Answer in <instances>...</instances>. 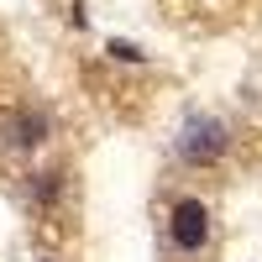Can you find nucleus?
<instances>
[{"instance_id":"1","label":"nucleus","mask_w":262,"mask_h":262,"mask_svg":"<svg viewBox=\"0 0 262 262\" xmlns=\"http://www.w3.org/2000/svg\"><path fill=\"white\" fill-rule=\"evenodd\" d=\"M226 147H231V131H226V121H215V116H194V121H184V131H179V158L194 163V168L221 163Z\"/></svg>"},{"instance_id":"2","label":"nucleus","mask_w":262,"mask_h":262,"mask_svg":"<svg viewBox=\"0 0 262 262\" xmlns=\"http://www.w3.org/2000/svg\"><path fill=\"white\" fill-rule=\"evenodd\" d=\"M168 236L179 252H200L210 242V210L200 200H179L173 205V221H168Z\"/></svg>"},{"instance_id":"3","label":"nucleus","mask_w":262,"mask_h":262,"mask_svg":"<svg viewBox=\"0 0 262 262\" xmlns=\"http://www.w3.org/2000/svg\"><path fill=\"white\" fill-rule=\"evenodd\" d=\"M6 137H11V147H42L48 142V116L42 111H16L11 126H6Z\"/></svg>"},{"instance_id":"4","label":"nucleus","mask_w":262,"mask_h":262,"mask_svg":"<svg viewBox=\"0 0 262 262\" xmlns=\"http://www.w3.org/2000/svg\"><path fill=\"white\" fill-rule=\"evenodd\" d=\"M111 58H121V63H142L147 53L137 48V42H111Z\"/></svg>"}]
</instances>
